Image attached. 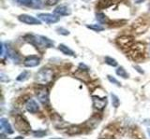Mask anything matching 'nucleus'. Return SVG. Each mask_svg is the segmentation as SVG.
<instances>
[{"label":"nucleus","instance_id":"obj_1","mask_svg":"<svg viewBox=\"0 0 150 140\" xmlns=\"http://www.w3.org/2000/svg\"><path fill=\"white\" fill-rule=\"evenodd\" d=\"M25 41L29 42L33 46L37 47L38 49H47V48H53L54 43L50 38L44 36L40 35H26L25 36Z\"/></svg>","mask_w":150,"mask_h":140},{"label":"nucleus","instance_id":"obj_2","mask_svg":"<svg viewBox=\"0 0 150 140\" xmlns=\"http://www.w3.org/2000/svg\"><path fill=\"white\" fill-rule=\"evenodd\" d=\"M54 72L50 68H42L36 75V81L40 85H47L53 81Z\"/></svg>","mask_w":150,"mask_h":140},{"label":"nucleus","instance_id":"obj_3","mask_svg":"<svg viewBox=\"0 0 150 140\" xmlns=\"http://www.w3.org/2000/svg\"><path fill=\"white\" fill-rule=\"evenodd\" d=\"M15 127L19 132L23 134H27L31 129L29 123L21 115H17L15 117Z\"/></svg>","mask_w":150,"mask_h":140},{"label":"nucleus","instance_id":"obj_4","mask_svg":"<svg viewBox=\"0 0 150 140\" xmlns=\"http://www.w3.org/2000/svg\"><path fill=\"white\" fill-rule=\"evenodd\" d=\"M36 96L42 105H49V90L44 85H40L38 89H36Z\"/></svg>","mask_w":150,"mask_h":140},{"label":"nucleus","instance_id":"obj_5","mask_svg":"<svg viewBox=\"0 0 150 140\" xmlns=\"http://www.w3.org/2000/svg\"><path fill=\"white\" fill-rule=\"evenodd\" d=\"M144 45L138 42V43H134L129 49V53L133 59H139L144 55Z\"/></svg>","mask_w":150,"mask_h":140},{"label":"nucleus","instance_id":"obj_6","mask_svg":"<svg viewBox=\"0 0 150 140\" xmlns=\"http://www.w3.org/2000/svg\"><path fill=\"white\" fill-rule=\"evenodd\" d=\"M135 43L134 38L130 36H121L117 37L116 44L118 45L121 49H129L131 46Z\"/></svg>","mask_w":150,"mask_h":140},{"label":"nucleus","instance_id":"obj_7","mask_svg":"<svg viewBox=\"0 0 150 140\" xmlns=\"http://www.w3.org/2000/svg\"><path fill=\"white\" fill-rule=\"evenodd\" d=\"M18 20L23 23H25V24H29V25H40L41 24V21L40 19L35 18L31 15H26V14H23L18 17Z\"/></svg>","mask_w":150,"mask_h":140},{"label":"nucleus","instance_id":"obj_8","mask_svg":"<svg viewBox=\"0 0 150 140\" xmlns=\"http://www.w3.org/2000/svg\"><path fill=\"white\" fill-rule=\"evenodd\" d=\"M93 106L98 110H103L107 105V98L106 97H100L98 95H92Z\"/></svg>","mask_w":150,"mask_h":140},{"label":"nucleus","instance_id":"obj_9","mask_svg":"<svg viewBox=\"0 0 150 140\" xmlns=\"http://www.w3.org/2000/svg\"><path fill=\"white\" fill-rule=\"evenodd\" d=\"M38 17L40 21L44 22L46 23H55L59 21V17L56 14L51 13H40L38 14Z\"/></svg>","mask_w":150,"mask_h":140},{"label":"nucleus","instance_id":"obj_10","mask_svg":"<svg viewBox=\"0 0 150 140\" xmlns=\"http://www.w3.org/2000/svg\"><path fill=\"white\" fill-rule=\"evenodd\" d=\"M40 64V58L37 55H30L23 61V65L26 67H35Z\"/></svg>","mask_w":150,"mask_h":140},{"label":"nucleus","instance_id":"obj_11","mask_svg":"<svg viewBox=\"0 0 150 140\" xmlns=\"http://www.w3.org/2000/svg\"><path fill=\"white\" fill-rule=\"evenodd\" d=\"M17 2L23 6L34 8H40L42 7L41 0H17Z\"/></svg>","mask_w":150,"mask_h":140},{"label":"nucleus","instance_id":"obj_12","mask_svg":"<svg viewBox=\"0 0 150 140\" xmlns=\"http://www.w3.org/2000/svg\"><path fill=\"white\" fill-rule=\"evenodd\" d=\"M26 110L31 114H36L40 111V106L34 99H29L25 104Z\"/></svg>","mask_w":150,"mask_h":140},{"label":"nucleus","instance_id":"obj_13","mask_svg":"<svg viewBox=\"0 0 150 140\" xmlns=\"http://www.w3.org/2000/svg\"><path fill=\"white\" fill-rule=\"evenodd\" d=\"M7 56L11 59L13 63H16V64H19L21 62V56L19 54L17 51L11 48V47H7Z\"/></svg>","mask_w":150,"mask_h":140},{"label":"nucleus","instance_id":"obj_14","mask_svg":"<svg viewBox=\"0 0 150 140\" xmlns=\"http://www.w3.org/2000/svg\"><path fill=\"white\" fill-rule=\"evenodd\" d=\"M0 127L3 132H5L8 134H12L14 133V130L12 129L11 123H8V120L6 118L0 119Z\"/></svg>","mask_w":150,"mask_h":140},{"label":"nucleus","instance_id":"obj_15","mask_svg":"<svg viewBox=\"0 0 150 140\" xmlns=\"http://www.w3.org/2000/svg\"><path fill=\"white\" fill-rule=\"evenodd\" d=\"M54 13L58 16H68L71 13V10H70V8L69 7L65 6V5H60V6L55 8Z\"/></svg>","mask_w":150,"mask_h":140},{"label":"nucleus","instance_id":"obj_16","mask_svg":"<svg viewBox=\"0 0 150 140\" xmlns=\"http://www.w3.org/2000/svg\"><path fill=\"white\" fill-rule=\"evenodd\" d=\"M58 50L62 52L63 54L65 55H69V56H72V57H74L75 56V52L71 50V49H69L68 46H66L64 44H60L58 46Z\"/></svg>","mask_w":150,"mask_h":140},{"label":"nucleus","instance_id":"obj_17","mask_svg":"<svg viewBox=\"0 0 150 140\" xmlns=\"http://www.w3.org/2000/svg\"><path fill=\"white\" fill-rule=\"evenodd\" d=\"M114 4V0H100L97 4V8L98 9H104L108 8Z\"/></svg>","mask_w":150,"mask_h":140},{"label":"nucleus","instance_id":"obj_18","mask_svg":"<svg viewBox=\"0 0 150 140\" xmlns=\"http://www.w3.org/2000/svg\"><path fill=\"white\" fill-rule=\"evenodd\" d=\"M96 19L98 22H100V23H108L110 22L109 18H108L104 13L102 12H98L96 14Z\"/></svg>","mask_w":150,"mask_h":140},{"label":"nucleus","instance_id":"obj_19","mask_svg":"<svg viewBox=\"0 0 150 140\" xmlns=\"http://www.w3.org/2000/svg\"><path fill=\"white\" fill-rule=\"evenodd\" d=\"M82 132V129L80 128V126H71L70 128H69L68 130V134L69 135H75V134H81Z\"/></svg>","mask_w":150,"mask_h":140},{"label":"nucleus","instance_id":"obj_20","mask_svg":"<svg viewBox=\"0 0 150 140\" xmlns=\"http://www.w3.org/2000/svg\"><path fill=\"white\" fill-rule=\"evenodd\" d=\"M30 77V72L29 71H27V70H25V71H23L19 76L17 77V80L18 81H21V82H23V81H25V80H26V79Z\"/></svg>","mask_w":150,"mask_h":140},{"label":"nucleus","instance_id":"obj_21","mask_svg":"<svg viewBox=\"0 0 150 140\" xmlns=\"http://www.w3.org/2000/svg\"><path fill=\"white\" fill-rule=\"evenodd\" d=\"M116 74H117V76H119L121 78H129V74L128 72L126 71L125 68L124 67H122V66H119L118 68L116 69Z\"/></svg>","mask_w":150,"mask_h":140},{"label":"nucleus","instance_id":"obj_22","mask_svg":"<svg viewBox=\"0 0 150 140\" xmlns=\"http://www.w3.org/2000/svg\"><path fill=\"white\" fill-rule=\"evenodd\" d=\"M100 118H98V116H94L87 121V124H89V127H91L92 123H93V128H94L100 123Z\"/></svg>","mask_w":150,"mask_h":140},{"label":"nucleus","instance_id":"obj_23","mask_svg":"<svg viewBox=\"0 0 150 140\" xmlns=\"http://www.w3.org/2000/svg\"><path fill=\"white\" fill-rule=\"evenodd\" d=\"M111 98H112V106H114L115 108H117V107H118L119 105H120L119 98L117 97L115 94H114V93H111Z\"/></svg>","mask_w":150,"mask_h":140},{"label":"nucleus","instance_id":"obj_24","mask_svg":"<svg viewBox=\"0 0 150 140\" xmlns=\"http://www.w3.org/2000/svg\"><path fill=\"white\" fill-rule=\"evenodd\" d=\"M86 27L93 31H96V32H100V31L104 30V27L101 26L100 24H87Z\"/></svg>","mask_w":150,"mask_h":140},{"label":"nucleus","instance_id":"obj_25","mask_svg":"<svg viewBox=\"0 0 150 140\" xmlns=\"http://www.w3.org/2000/svg\"><path fill=\"white\" fill-rule=\"evenodd\" d=\"M105 63H106L107 64L111 65V66H112V67L117 66V62H116V60L114 59V58H112V57H109V56H106V57H105Z\"/></svg>","mask_w":150,"mask_h":140},{"label":"nucleus","instance_id":"obj_26","mask_svg":"<svg viewBox=\"0 0 150 140\" xmlns=\"http://www.w3.org/2000/svg\"><path fill=\"white\" fill-rule=\"evenodd\" d=\"M107 78H108V80H109L111 83H112V84H115V85H116V86H121V83L117 80V79L115 78H114V77H112V76H107Z\"/></svg>","mask_w":150,"mask_h":140},{"label":"nucleus","instance_id":"obj_27","mask_svg":"<svg viewBox=\"0 0 150 140\" xmlns=\"http://www.w3.org/2000/svg\"><path fill=\"white\" fill-rule=\"evenodd\" d=\"M56 31H57L58 34L63 35V36H68V35H69V31L67 30V29H65V28H63V27H58L57 29H56Z\"/></svg>","mask_w":150,"mask_h":140},{"label":"nucleus","instance_id":"obj_28","mask_svg":"<svg viewBox=\"0 0 150 140\" xmlns=\"http://www.w3.org/2000/svg\"><path fill=\"white\" fill-rule=\"evenodd\" d=\"M33 134H34L35 137H42L46 134V132L45 131H42V130L34 131V132H33Z\"/></svg>","mask_w":150,"mask_h":140},{"label":"nucleus","instance_id":"obj_29","mask_svg":"<svg viewBox=\"0 0 150 140\" xmlns=\"http://www.w3.org/2000/svg\"><path fill=\"white\" fill-rule=\"evenodd\" d=\"M59 2V0H45V3L48 5V6H54Z\"/></svg>","mask_w":150,"mask_h":140},{"label":"nucleus","instance_id":"obj_30","mask_svg":"<svg viewBox=\"0 0 150 140\" xmlns=\"http://www.w3.org/2000/svg\"><path fill=\"white\" fill-rule=\"evenodd\" d=\"M6 51H7V47L5 46V44L2 42L1 43V56L2 57H4L5 54H6Z\"/></svg>","mask_w":150,"mask_h":140},{"label":"nucleus","instance_id":"obj_31","mask_svg":"<svg viewBox=\"0 0 150 140\" xmlns=\"http://www.w3.org/2000/svg\"><path fill=\"white\" fill-rule=\"evenodd\" d=\"M78 69H81V70H83V71H88V66H86V64H79V68Z\"/></svg>","mask_w":150,"mask_h":140},{"label":"nucleus","instance_id":"obj_32","mask_svg":"<svg viewBox=\"0 0 150 140\" xmlns=\"http://www.w3.org/2000/svg\"><path fill=\"white\" fill-rule=\"evenodd\" d=\"M135 67H136V68H137V70H138V71H139V72H140L141 74H144V71H142V70H140L141 68H140L139 66H135Z\"/></svg>","mask_w":150,"mask_h":140},{"label":"nucleus","instance_id":"obj_33","mask_svg":"<svg viewBox=\"0 0 150 140\" xmlns=\"http://www.w3.org/2000/svg\"><path fill=\"white\" fill-rule=\"evenodd\" d=\"M144 0H136V3H138V4H140V3H142V2H144Z\"/></svg>","mask_w":150,"mask_h":140},{"label":"nucleus","instance_id":"obj_34","mask_svg":"<svg viewBox=\"0 0 150 140\" xmlns=\"http://www.w3.org/2000/svg\"><path fill=\"white\" fill-rule=\"evenodd\" d=\"M147 131H148V134H150V130H149V129H148V130H147Z\"/></svg>","mask_w":150,"mask_h":140}]
</instances>
